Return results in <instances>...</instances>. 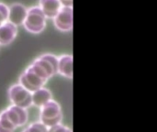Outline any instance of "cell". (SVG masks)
Returning a JSON list of instances; mask_svg holds the SVG:
<instances>
[{
    "instance_id": "cell-1",
    "label": "cell",
    "mask_w": 157,
    "mask_h": 132,
    "mask_svg": "<svg viewBox=\"0 0 157 132\" xmlns=\"http://www.w3.org/2000/svg\"><path fill=\"white\" fill-rule=\"evenodd\" d=\"M29 67L41 79L48 81L51 77L57 74L58 70V57L53 54H42L29 65Z\"/></svg>"
},
{
    "instance_id": "cell-2",
    "label": "cell",
    "mask_w": 157,
    "mask_h": 132,
    "mask_svg": "<svg viewBox=\"0 0 157 132\" xmlns=\"http://www.w3.org/2000/svg\"><path fill=\"white\" fill-rule=\"evenodd\" d=\"M63 119V111L60 104L52 99L40 108V121L48 129L60 124Z\"/></svg>"
},
{
    "instance_id": "cell-3",
    "label": "cell",
    "mask_w": 157,
    "mask_h": 132,
    "mask_svg": "<svg viewBox=\"0 0 157 132\" xmlns=\"http://www.w3.org/2000/svg\"><path fill=\"white\" fill-rule=\"evenodd\" d=\"M23 26L28 31L35 34L41 32L45 28L46 17L39 6H33L28 9Z\"/></svg>"
},
{
    "instance_id": "cell-4",
    "label": "cell",
    "mask_w": 157,
    "mask_h": 132,
    "mask_svg": "<svg viewBox=\"0 0 157 132\" xmlns=\"http://www.w3.org/2000/svg\"><path fill=\"white\" fill-rule=\"evenodd\" d=\"M7 96L9 101L12 105L28 109L32 106V98L31 93L25 89L18 83L11 85L8 89Z\"/></svg>"
},
{
    "instance_id": "cell-5",
    "label": "cell",
    "mask_w": 157,
    "mask_h": 132,
    "mask_svg": "<svg viewBox=\"0 0 157 132\" xmlns=\"http://www.w3.org/2000/svg\"><path fill=\"white\" fill-rule=\"evenodd\" d=\"M46 83L47 82L34 73L29 66L20 74L18 79V84L30 93H33L34 91L43 87Z\"/></svg>"
},
{
    "instance_id": "cell-6",
    "label": "cell",
    "mask_w": 157,
    "mask_h": 132,
    "mask_svg": "<svg viewBox=\"0 0 157 132\" xmlns=\"http://www.w3.org/2000/svg\"><path fill=\"white\" fill-rule=\"evenodd\" d=\"M10 121V123L17 130V128L23 127L28 123L29 120V113L28 110L14 105L7 107L5 110H3Z\"/></svg>"
},
{
    "instance_id": "cell-7",
    "label": "cell",
    "mask_w": 157,
    "mask_h": 132,
    "mask_svg": "<svg viewBox=\"0 0 157 132\" xmlns=\"http://www.w3.org/2000/svg\"><path fill=\"white\" fill-rule=\"evenodd\" d=\"M55 28L61 31H70L73 28V7L62 6L53 18Z\"/></svg>"
},
{
    "instance_id": "cell-8",
    "label": "cell",
    "mask_w": 157,
    "mask_h": 132,
    "mask_svg": "<svg viewBox=\"0 0 157 132\" xmlns=\"http://www.w3.org/2000/svg\"><path fill=\"white\" fill-rule=\"evenodd\" d=\"M27 12L28 9L23 5L18 3L13 4L10 7H8L7 21L15 25L16 27L23 25L27 16Z\"/></svg>"
},
{
    "instance_id": "cell-9",
    "label": "cell",
    "mask_w": 157,
    "mask_h": 132,
    "mask_svg": "<svg viewBox=\"0 0 157 132\" xmlns=\"http://www.w3.org/2000/svg\"><path fill=\"white\" fill-rule=\"evenodd\" d=\"M17 28L15 25L6 21L0 26V45L10 44L17 37Z\"/></svg>"
},
{
    "instance_id": "cell-10",
    "label": "cell",
    "mask_w": 157,
    "mask_h": 132,
    "mask_svg": "<svg viewBox=\"0 0 157 132\" xmlns=\"http://www.w3.org/2000/svg\"><path fill=\"white\" fill-rule=\"evenodd\" d=\"M60 0H40V8L46 18H54L62 8Z\"/></svg>"
},
{
    "instance_id": "cell-11",
    "label": "cell",
    "mask_w": 157,
    "mask_h": 132,
    "mask_svg": "<svg viewBox=\"0 0 157 132\" xmlns=\"http://www.w3.org/2000/svg\"><path fill=\"white\" fill-rule=\"evenodd\" d=\"M57 74L72 79L73 78V56L63 54L58 58V70Z\"/></svg>"
},
{
    "instance_id": "cell-12",
    "label": "cell",
    "mask_w": 157,
    "mask_h": 132,
    "mask_svg": "<svg viewBox=\"0 0 157 132\" xmlns=\"http://www.w3.org/2000/svg\"><path fill=\"white\" fill-rule=\"evenodd\" d=\"M31 98H32V105L40 108L41 107H43L45 104H47L49 101L52 99V94L48 88L43 86L31 93Z\"/></svg>"
},
{
    "instance_id": "cell-13",
    "label": "cell",
    "mask_w": 157,
    "mask_h": 132,
    "mask_svg": "<svg viewBox=\"0 0 157 132\" xmlns=\"http://www.w3.org/2000/svg\"><path fill=\"white\" fill-rule=\"evenodd\" d=\"M15 127L10 123L4 111L0 113V132H15Z\"/></svg>"
},
{
    "instance_id": "cell-14",
    "label": "cell",
    "mask_w": 157,
    "mask_h": 132,
    "mask_svg": "<svg viewBox=\"0 0 157 132\" xmlns=\"http://www.w3.org/2000/svg\"><path fill=\"white\" fill-rule=\"evenodd\" d=\"M22 132H48V128L40 121H35L30 123Z\"/></svg>"
},
{
    "instance_id": "cell-15",
    "label": "cell",
    "mask_w": 157,
    "mask_h": 132,
    "mask_svg": "<svg viewBox=\"0 0 157 132\" xmlns=\"http://www.w3.org/2000/svg\"><path fill=\"white\" fill-rule=\"evenodd\" d=\"M8 17V6L3 3H0V26L7 21Z\"/></svg>"
},
{
    "instance_id": "cell-16",
    "label": "cell",
    "mask_w": 157,
    "mask_h": 132,
    "mask_svg": "<svg viewBox=\"0 0 157 132\" xmlns=\"http://www.w3.org/2000/svg\"><path fill=\"white\" fill-rule=\"evenodd\" d=\"M48 132H73V130L69 127L64 126V125L60 123V124H57L55 126L49 128Z\"/></svg>"
},
{
    "instance_id": "cell-17",
    "label": "cell",
    "mask_w": 157,
    "mask_h": 132,
    "mask_svg": "<svg viewBox=\"0 0 157 132\" xmlns=\"http://www.w3.org/2000/svg\"><path fill=\"white\" fill-rule=\"evenodd\" d=\"M63 6H72L73 7V0H60Z\"/></svg>"
}]
</instances>
